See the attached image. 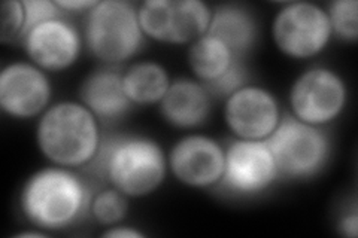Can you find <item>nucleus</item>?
Here are the masks:
<instances>
[{
    "label": "nucleus",
    "mask_w": 358,
    "mask_h": 238,
    "mask_svg": "<svg viewBox=\"0 0 358 238\" xmlns=\"http://www.w3.org/2000/svg\"><path fill=\"white\" fill-rule=\"evenodd\" d=\"M92 188L73 168L50 165L36 170L20 194L24 219L45 232L72 228L90 214Z\"/></svg>",
    "instance_id": "f257e3e1"
},
{
    "label": "nucleus",
    "mask_w": 358,
    "mask_h": 238,
    "mask_svg": "<svg viewBox=\"0 0 358 238\" xmlns=\"http://www.w3.org/2000/svg\"><path fill=\"white\" fill-rule=\"evenodd\" d=\"M102 237L105 238H143L145 234L136 228H131L127 225H114L108 226V228L102 232Z\"/></svg>",
    "instance_id": "a878e982"
},
{
    "label": "nucleus",
    "mask_w": 358,
    "mask_h": 238,
    "mask_svg": "<svg viewBox=\"0 0 358 238\" xmlns=\"http://www.w3.org/2000/svg\"><path fill=\"white\" fill-rule=\"evenodd\" d=\"M88 168L129 198L154 194L169 173L162 144L141 134H120L103 139Z\"/></svg>",
    "instance_id": "f03ea898"
},
{
    "label": "nucleus",
    "mask_w": 358,
    "mask_h": 238,
    "mask_svg": "<svg viewBox=\"0 0 358 238\" xmlns=\"http://www.w3.org/2000/svg\"><path fill=\"white\" fill-rule=\"evenodd\" d=\"M21 42L29 61L47 73L69 70L85 47L80 29L63 15L30 29Z\"/></svg>",
    "instance_id": "ddd939ff"
},
{
    "label": "nucleus",
    "mask_w": 358,
    "mask_h": 238,
    "mask_svg": "<svg viewBox=\"0 0 358 238\" xmlns=\"http://www.w3.org/2000/svg\"><path fill=\"white\" fill-rule=\"evenodd\" d=\"M78 94L100 124L126 118L134 107L122 88V72L115 66H102L90 72L83 79Z\"/></svg>",
    "instance_id": "4468645a"
},
{
    "label": "nucleus",
    "mask_w": 358,
    "mask_h": 238,
    "mask_svg": "<svg viewBox=\"0 0 358 238\" xmlns=\"http://www.w3.org/2000/svg\"><path fill=\"white\" fill-rule=\"evenodd\" d=\"M338 231L341 235H343L346 238H357V235H358V211H357L355 202H354L351 211H346L339 219Z\"/></svg>",
    "instance_id": "b1692460"
},
{
    "label": "nucleus",
    "mask_w": 358,
    "mask_h": 238,
    "mask_svg": "<svg viewBox=\"0 0 358 238\" xmlns=\"http://www.w3.org/2000/svg\"><path fill=\"white\" fill-rule=\"evenodd\" d=\"M327 17L333 36L354 43L358 39V2L334 0L327 6Z\"/></svg>",
    "instance_id": "aec40b11"
},
{
    "label": "nucleus",
    "mask_w": 358,
    "mask_h": 238,
    "mask_svg": "<svg viewBox=\"0 0 358 238\" xmlns=\"http://www.w3.org/2000/svg\"><path fill=\"white\" fill-rule=\"evenodd\" d=\"M99 0H55V3L63 10V13L73 14H87Z\"/></svg>",
    "instance_id": "393cba45"
},
{
    "label": "nucleus",
    "mask_w": 358,
    "mask_h": 238,
    "mask_svg": "<svg viewBox=\"0 0 358 238\" xmlns=\"http://www.w3.org/2000/svg\"><path fill=\"white\" fill-rule=\"evenodd\" d=\"M222 118L234 139L267 140L281 122L282 112L271 89L246 84L224 100Z\"/></svg>",
    "instance_id": "1a4fd4ad"
},
{
    "label": "nucleus",
    "mask_w": 358,
    "mask_h": 238,
    "mask_svg": "<svg viewBox=\"0 0 358 238\" xmlns=\"http://www.w3.org/2000/svg\"><path fill=\"white\" fill-rule=\"evenodd\" d=\"M248 84V70L245 69V66L238 60L230 69L224 73L217 81L210 82L206 87L212 98H222L226 100L229 96H231L234 91H238L239 88Z\"/></svg>",
    "instance_id": "4be33fe9"
},
{
    "label": "nucleus",
    "mask_w": 358,
    "mask_h": 238,
    "mask_svg": "<svg viewBox=\"0 0 358 238\" xmlns=\"http://www.w3.org/2000/svg\"><path fill=\"white\" fill-rule=\"evenodd\" d=\"M238 60L226 43L209 33L188 45V67L196 81L203 85L217 81Z\"/></svg>",
    "instance_id": "a211bd4d"
},
{
    "label": "nucleus",
    "mask_w": 358,
    "mask_h": 238,
    "mask_svg": "<svg viewBox=\"0 0 358 238\" xmlns=\"http://www.w3.org/2000/svg\"><path fill=\"white\" fill-rule=\"evenodd\" d=\"M145 38L167 45H192L208 33L212 8L201 0H147L138 6Z\"/></svg>",
    "instance_id": "6e6552de"
},
{
    "label": "nucleus",
    "mask_w": 358,
    "mask_h": 238,
    "mask_svg": "<svg viewBox=\"0 0 358 238\" xmlns=\"http://www.w3.org/2000/svg\"><path fill=\"white\" fill-rule=\"evenodd\" d=\"M24 6L22 0H6L0 8V42L10 43L22 38Z\"/></svg>",
    "instance_id": "412c9836"
},
{
    "label": "nucleus",
    "mask_w": 358,
    "mask_h": 238,
    "mask_svg": "<svg viewBox=\"0 0 358 238\" xmlns=\"http://www.w3.org/2000/svg\"><path fill=\"white\" fill-rule=\"evenodd\" d=\"M212 96L196 79H173L171 88L160 101L159 110L164 122L179 130H193L209 119Z\"/></svg>",
    "instance_id": "2eb2a0df"
},
{
    "label": "nucleus",
    "mask_w": 358,
    "mask_h": 238,
    "mask_svg": "<svg viewBox=\"0 0 358 238\" xmlns=\"http://www.w3.org/2000/svg\"><path fill=\"white\" fill-rule=\"evenodd\" d=\"M208 33L222 40L241 59L254 48L259 38V24L250 9L227 3L212 9Z\"/></svg>",
    "instance_id": "dca6fc26"
},
{
    "label": "nucleus",
    "mask_w": 358,
    "mask_h": 238,
    "mask_svg": "<svg viewBox=\"0 0 358 238\" xmlns=\"http://www.w3.org/2000/svg\"><path fill=\"white\" fill-rule=\"evenodd\" d=\"M35 139L50 164L75 170L93 163L103 135L99 119L80 100H62L38 118Z\"/></svg>",
    "instance_id": "7ed1b4c3"
},
{
    "label": "nucleus",
    "mask_w": 358,
    "mask_h": 238,
    "mask_svg": "<svg viewBox=\"0 0 358 238\" xmlns=\"http://www.w3.org/2000/svg\"><path fill=\"white\" fill-rule=\"evenodd\" d=\"M279 177L305 180L318 176L330 161L331 140L327 131L282 115L276 130L266 140Z\"/></svg>",
    "instance_id": "39448f33"
},
{
    "label": "nucleus",
    "mask_w": 358,
    "mask_h": 238,
    "mask_svg": "<svg viewBox=\"0 0 358 238\" xmlns=\"http://www.w3.org/2000/svg\"><path fill=\"white\" fill-rule=\"evenodd\" d=\"M52 105L47 72L31 61H13L0 72V109L13 119H33Z\"/></svg>",
    "instance_id": "f8f14e48"
},
{
    "label": "nucleus",
    "mask_w": 358,
    "mask_h": 238,
    "mask_svg": "<svg viewBox=\"0 0 358 238\" xmlns=\"http://www.w3.org/2000/svg\"><path fill=\"white\" fill-rule=\"evenodd\" d=\"M22 6H24V31H22V36L41 22L64 14L52 0H22Z\"/></svg>",
    "instance_id": "5701e85b"
},
{
    "label": "nucleus",
    "mask_w": 358,
    "mask_h": 238,
    "mask_svg": "<svg viewBox=\"0 0 358 238\" xmlns=\"http://www.w3.org/2000/svg\"><path fill=\"white\" fill-rule=\"evenodd\" d=\"M129 200L118 189L108 186L93 195L90 204V216L105 228L118 225L127 218Z\"/></svg>",
    "instance_id": "6ab92c4d"
},
{
    "label": "nucleus",
    "mask_w": 358,
    "mask_h": 238,
    "mask_svg": "<svg viewBox=\"0 0 358 238\" xmlns=\"http://www.w3.org/2000/svg\"><path fill=\"white\" fill-rule=\"evenodd\" d=\"M278 51L293 60H310L326 51L333 38L326 8L312 2H288L272 20Z\"/></svg>",
    "instance_id": "0eeeda50"
},
{
    "label": "nucleus",
    "mask_w": 358,
    "mask_h": 238,
    "mask_svg": "<svg viewBox=\"0 0 358 238\" xmlns=\"http://www.w3.org/2000/svg\"><path fill=\"white\" fill-rule=\"evenodd\" d=\"M84 45L105 66L124 64L142 50L145 35L138 6L126 0H99L84 20Z\"/></svg>",
    "instance_id": "20e7f679"
},
{
    "label": "nucleus",
    "mask_w": 358,
    "mask_h": 238,
    "mask_svg": "<svg viewBox=\"0 0 358 238\" xmlns=\"http://www.w3.org/2000/svg\"><path fill=\"white\" fill-rule=\"evenodd\" d=\"M226 161V147L206 134L192 133L178 139L167 154L169 173L179 184L193 189L220 185Z\"/></svg>",
    "instance_id": "9d476101"
},
{
    "label": "nucleus",
    "mask_w": 358,
    "mask_h": 238,
    "mask_svg": "<svg viewBox=\"0 0 358 238\" xmlns=\"http://www.w3.org/2000/svg\"><path fill=\"white\" fill-rule=\"evenodd\" d=\"M47 235H48V232H45L38 228H35L33 231H22V232L15 234V237H18V238H38V237H47Z\"/></svg>",
    "instance_id": "bb28decb"
},
{
    "label": "nucleus",
    "mask_w": 358,
    "mask_h": 238,
    "mask_svg": "<svg viewBox=\"0 0 358 238\" xmlns=\"http://www.w3.org/2000/svg\"><path fill=\"white\" fill-rule=\"evenodd\" d=\"M279 177L275 158L266 140L234 139L226 147L220 185L230 194L251 197L271 188Z\"/></svg>",
    "instance_id": "9b49d317"
},
{
    "label": "nucleus",
    "mask_w": 358,
    "mask_h": 238,
    "mask_svg": "<svg viewBox=\"0 0 358 238\" xmlns=\"http://www.w3.org/2000/svg\"><path fill=\"white\" fill-rule=\"evenodd\" d=\"M348 103V85L331 67L313 66L301 72L288 91L289 115L313 127H327Z\"/></svg>",
    "instance_id": "423d86ee"
},
{
    "label": "nucleus",
    "mask_w": 358,
    "mask_h": 238,
    "mask_svg": "<svg viewBox=\"0 0 358 238\" xmlns=\"http://www.w3.org/2000/svg\"><path fill=\"white\" fill-rule=\"evenodd\" d=\"M172 81L169 70L152 60L134 61L122 70V88L133 106L160 105Z\"/></svg>",
    "instance_id": "f3484780"
}]
</instances>
